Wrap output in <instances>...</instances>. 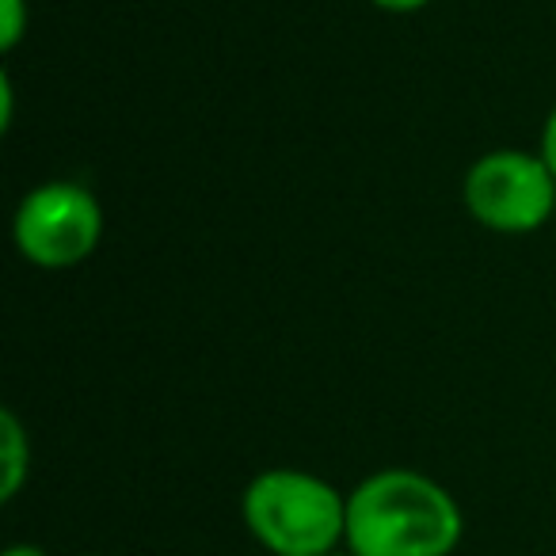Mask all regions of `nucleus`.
Segmentation results:
<instances>
[{
  "mask_svg": "<svg viewBox=\"0 0 556 556\" xmlns=\"http://www.w3.org/2000/svg\"><path fill=\"white\" fill-rule=\"evenodd\" d=\"M538 153L545 156V164L553 168V176H556V108L548 111L545 126H541V146H538Z\"/></svg>",
  "mask_w": 556,
  "mask_h": 556,
  "instance_id": "7",
  "label": "nucleus"
},
{
  "mask_svg": "<svg viewBox=\"0 0 556 556\" xmlns=\"http://www.w3.org/2000/svg\"><path fill=\"white\" fill-rule=\"evenodd\" d=\"M31 31V9L27 0H0V50L12 54Z\"/></svg>",
  "mask_w": 556,
  "mask_h": 556,
  "instance_id": "6",
  "label": "nucleus"
},
{
  "mask_svg": "<svg viewBox=\"0 0 556 556\" xmlns=\"http://www.w3.org/2000/svg\"><path fill=\"white\" fill-rule=\"evenodd\" d=\"M381 12H393V16H408V12H419V9H427L431 0H374Z\"/></svg>",
  "mask_w": 556,
  "mask_h": 556,
  "instance_id": "8",
  "label": "nucleus"
},
{
  "mask_svg": "<svg viewBox=\"0 0 556 556\" xmlns=\"http://www.w3.org/2000/svg\"><path fill=\"white\" fill-rule=\"evenodd\" d=\"M240 518L270 556H328L348 541V492L309 469H263L244 484Z\"/></svg>",
  "mask_w": 556,
  "mask_h": 556,
  "instance_id": "2",
  "label": "nucleus"
},
{
  "mask_svg": "<svg viewBox=\"0 0 556 556\" xmlns=\"http://www.w3.org/2000/svg\"><path fill=\"white\" fill-rule=\"evenodd\" d=\"M103 240V206L73 179H47L20 199L12 214V244L31 267H80Z\"/></svg>",
  "mask_w": 556,
  "mask_h": 556,
  "instance_id": "4",
  "label": "nucleus"
},
{
  "mask_svg": "<svg viewBox=\"0 0 556 556\" xmlns=\"http://www.w3.org/2000/svg\"><path fill=\"white\" fill-rule=\"evenodd\" d=\"M553 222H556V217H553Z\"/></svg>",
  "mask_w": 556,
  "mask_h": 556,
  "instance_id": "12",
  "label": "nucleus"
},
{
  "mask_svg": "<svg viewBox=\"0 0 556 556\" xmlns=\"http://www.w3.org/2000/svg\"><path fill=\"white\" fill-rule=\"evenodd\" d=\"M96 556H103V553H96Z\"/></svg>",
  "mask_w": 556,
  "mask_h": 556,
  "instance_id": "11",
  "label": "nucleus"
},
{
  "mask_svg": "<svg viewBox=\"0 0 556 556\" xmlns=\"http://www.w3.org/2000/svg\"><path fill=\"white\" fill-rule=\"evenodd\" d=\"M31 477V439L12 408L0 412V503H12Z\"/></svg>",
  "mask_w": 556,
  "mask_h": 556,
  "instance_id": "5",
  "label": "nucleus"
},
{
  "mask_svg": "<svg viewBox=\"0 0 556 556\" xmlns=\"http://www.w3.org/2000/svg\"><path fill=\"white\" fill-rule=\"evenodd\" d=\"M462 199L477 225L503 237H522L556 217V176L541 153L492 149L469 164Z\"/></svg>",
  "mask_w": 556,
  "mask_h": 556,
  "instance_id": "3",
  "label": "nucleus"
},
{
  "mask_svg": "<svg viewBox=\"0 0 556 556\" xmlns=\"http://www.w3.org/2000/svg\"><path fill=\"white\" fill-rule=\"evenodd\" d=\"M0 556H50L42 545H31V541H20V545H9Z\"/></svg>",
  "mask_w": 556,
  "mask_h": 556,
  "instance_id": "9",
  "label": "nucleus"
},
{
  "mask_svg": "<svg viewBox=\"0 0 556 556\" xmlns=\"http://www.w3.org/2000/svg\"><path fill=\"white\" fill-rule=\"evenodd\" d=\"M328 556H351V553H348V548H340V553H328Z\"/></svg>",
  "mask_w": 556,
  "mask_h": 556,
  "instance_id": "10",
  "label": "nucleus"
},
{
  "mask_svg": "<svg viewBox=\"0 0 556 556\" xmlns=\"http://www.w3.org/2000/svg\"><path fill=\"white\" fill-rule=\"evenodd\" d=\"M462 538V503L419 469H378L348 492L351 556H454Z\"/></svg>",
  "mask_w": 556,
  "mask_h": 556,
  "instance_id": "1",
  "label": "nucleus"
}]
</instances>
